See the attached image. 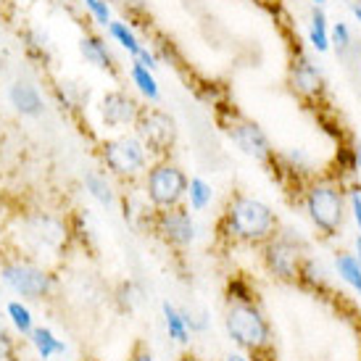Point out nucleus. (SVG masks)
<instances>
[{
	"mask_svg": "<svg viewBox=\"0 0 361 361\" xmlns=\"http://www.w3.org/2000/svg\"><path fill=\"white\" fill-rule=\"evenodd\" d=\"M221 232L245 245H264L280 232V221L274 211L251 195H235L221 216Z\"/></svg>",
	"mask_w": 361,
	"mask_h": 361,
	"instance_id": "f257e3e1",
	"label": "nucleus"
},
{
	"mask_svg": "<svg viewBox=\"0 0 361 361\" xmlns=\"http://www.w3.org/2000/svg\"><path fill=\"white\" fill-rule=\"evenodd\" d=\"M303 206L309 211V219L324 238H335L343 227L345 198H343L341 182L335 180H314L303 190Z\"/></svg>",
	"mask_w": 361,
	"mask_h": 361,
	"instance_id": "f03ea898",
	"label": "nucleus"
},
{
	"mask_svg": "<svg viewBox=\"0 0 361 361\" xmlns=\"http://www.w3.org/2000/svg\"><path fill=\"white\" fill-rule=\"evenodd\" d=\"M224 324H227V332H230L232 341L238 343L240 348H245V351L259 353L269 348V322H267V317L261 314L256 303H232L227 309Z\"/></svg>",
	"mask_w": 361,
	"mask_h": 361,
	"instance_id": "7ed1b4c3",
	"label": "nucleus"
},
{
	"mask_svg": "<svg viewBox=\"0 0 361 361\" xmlns=\"http://www.w3.org/2000/svg\"><path fill=\"white\" fill-rule=\"evenodd\" d=\"M188 182H190L188 174L177 164H171L166 159L156 161L148 169V177H145L148 201H151L153 209H174L188 195Z\"/></svg>",
	"mask_w": 361,
	"mask_h": 361,
	"instance_id": "20e7f679",
	"label": "nucleus"
},
{
	"mask_svg": "<svg viewBox=\"0 0 361 361\" xmlns=\"http://www.w3.org/2000/svg\"><path fill=\"white\" fill-rule=\"evenodd\" d=\"M135 137L153 156H166L177 142V121L171 114L156 106H142L135 121Z\"/></svg>",
	"mask_w": 361,
	"mask_h": 361,
	"instance_id": "39448f33",
	"label": "nucleus"
},
{
	"mask_svg": "<svg viewBox=\"0 0 361 361\" xmlns=\"http://www.w3.org/2000/svg\"><path fill=\"white\" fill-rule=\"evenodd\" d=\"M261 256H264V267L277 280L290 282V285L301 282V269L303 261H306V253H303V245L298 240L277 232L271 240L264 243V253Z\"/></svg>",
	"mask_w": 361,
	"mask_h": 361,
	"instance_id": "423d86ee",
	"label": "nucleus"
},
{
	"mask_svg": "<svg viewBox=\"0 0 361 361\" xmlns=\"http://www.w3.org/2000/svg\"><path fill=\"white\" fill-rule=\"evenodd\" d=\"M101 159L109 166L111 174H116L121 180H130V177H137V174L145 171L148 151H145V145L137 137L121 135V137L103 142Z\"/></svg>",
	"mask_w": 361,
	"mask_h": 361,
	"instance_id": "0eeeda50",
	"label": "nucleus"
},
{
	"mask_svg": "<svg viewBox=\"0 0 361 361\" xmlns=\"http://www.w3.org/2000/svg\"><path fill=\"white\" fill-rule=\"evenodd\" d=\"M221 124H224L227 137H230L245 156H251V159H256V161L274 159V148H271L269 137L264 135V130H261L256 121L245 119L240 114L230 111V119H221Z\"/></svg>",
	"mask_w": 361,
	"mask_h": 361,
	"instance_id": "6e6552de",
	"label": "nucleus"
},
{
	"mask_svg": "<svg viewBox=\"0 0 361 361\" xmlns=\"http://www.w3.org/2000/svg\"><path fill=\"white\" fill-rule=\"evenodd\" d=\"M0 277L11 290L24 295V298H45L56 285L48 271L40 267H32V264H6Z\"/></svg>",
	"mask_w": 361,
	"mask_h": 361,
	"instance_id": "1a4fd4ad",
	"label": "nucleus"
},
{
	"mask_svg": "<svg viewBox=\"0 0 361 361\" xmlns=\"http://www.w3.org/2000/svg\"><path fill=\"white\" fill-rule=\"evenodd\" d=\"M153 230L159 232L169 245H177V248H188L195 240V221H192V216L182 206L156 209Z\"/></svg>",
	"mask_w": 361,
	"mask_h": 361,
	"instance_id": "9d476101",
	"label": "nucleus"
},
{
	"mask_svg": "<svg viewBox=\"0 0 361 361\" xmlns=\"http://www.w3.org/2000/svg\"><path fill=\"white\" fill-rule=\"evenodd\" d=\"M140 103L132 98L127 90H109L101 98V121L106 130H124V127H135V121L140 116Z\"/></svg>",
	"mask_w": 361,
	"mask_h": 361,
	"instance_id": "9b49d317",
	"label": "nucleus"
},
{
	"mask_svg": "<svg viewBox=\"0 0 361 361\" xmlns=\"http://www.w3.org/2000/svg\"><path fill=\"white\" fill-rule=\"evenodd\" d=\"M290 85L303 101H322V95L327 92V82L322 77V71L303 53H298L290 63Z\"/></svg>",
	"mask_w": 361,
	"mask_h": 361,
	"instance_id": "f8f14e48",
	"label": "nucleus"
},
{
	"mask_svg": "<svg viewBox=\"0 0 361 361\" xmlns=\"http://www.w3.org/2000/svg\"><path fill=\"white\" fill-rule=\"evenodd\" d=\"M27 235H30L32 240L42 245V248H53V251H59L66 245V238H69V230H66V224L51 214H35L30 216L27 221Z\"/></svg>",
	"mask_w": 361,
	"mask_h": 361,
	"instance_id": "ddd939ff",
	"label": "nucleus"
},
{
	"mask_svg": "<svg viewBox=\"0 0 361 361\" xmlns=\"http://www.w3.org/2000/svg\"><path fill=\"white\" fill-rule=\"evenodd\" d=\"M8 101L13 106L16 114L21 116H30V119H37L45 114V98L42 92L37 90V85H32L27 80H16L8 85Z\"/></svg>",
	"mask_w": 361,
	"mask_h": 361,
	"instance_id": "4468645a",
	"label": "nucleus"
},
{
	"mask_svg": "<svg viewBox=\"0 0 361 361\" xmlns=\"http://www.w3.org/2000/svg\"><path fill=\"white\" fill-rule=\"evenodd\" d=\"M80 56L90 63L92 69L106 71V74H114V71H116V59H114L109 42L103 40L101 35H82Z\"/></svg>",
	"mask_w": 361,
	"mask_h": 361,
	"instance_id": "2eb2a0df",
	"label": "nucleus"
},
{
	"mask_svg": "<svg viewBox=\"0 0 361 361\" xmlns=\"http://www.w3.org/2000/svg\"><path fill=\"white\" fill-rule=\"evenodd\" d=\"M130 80H132V85L140 90L142 98H148L151 103L161 101L159 82H156V77H153L151 69H145V66H140L137 61H132L130 63Z\"/></svg>",
	"mask_w": 361,
	"mask_h": 361,
	"instance_id": "dca6fc26",
	"label": "nucleus"
},
{
	"mask_svg": "<svg viewBox=\"0 0 361 361\" xmlns=\"http://www.w3.org/2000/svg\"><path fill=\"white\" fill-rule=\"evenodd\" d=\"M106 32H109V37L114 42H119V48H124V51L130 53L132 59L137 56V53L142 51V42L137 40V35H135V30H132L127 21H111L109 27H106Z\"/></svg>",
	"mask_w": 361,
	"mask_h": 361,
	"instance_id": "f3484780",
	"label": "nucleus"
},
{
	"mask_svg": "<svg viewBox=\"0 0 361 361\" xmlns=\"http://www.w3.org/2000/svg\"><path fill=\"white\" fill-rule=\"evenodd\" d=\"M309 42L317 53H327L330 51V30H327V16L319 6H314V13H311V24H309Z\"/></svg>",
	"mask_w": 361,
	"mask_h": 361,
	"instance_id": "a211bd4d",
	"label": "nucleus"
},
{
	"mask_svg": "<svg viewBox=\"0 0 361 361\" xmlns=\"http://www.w3.org/2000/svg\"><path fill=\"white\" fill-rule=\"evenodd\" d=\"M85 190L90 192L101 206H114L111 182L106 180V174H101V171H87V174H85Z\"/></svg>",
	"mask_w": 361,
	"mask_h": 361,
	"instance_id": "6ab92c4d",
	"label": "nucleus"
},
{
	"mask_svg": "<svg viewBox=\"0 0 361 361\" xmlns=\"http://www.w3.org/2000/svg\"><path fill=\"white\" fill-rule=\"evenodd\" d=\"M335 267H338V274H341L343 280L348 282L353 290L361 293V264L356 261V256H351V253H341V256L335 259Z\"/></svg>",
	"mask_w": 361,
	"mask_h": 361,
	"instance_id": "aec40b11",
	"label": "nucleus"
},
{
	"mask_svg": "<svg viewBox=\"0 0 361 361\" xmlns=\"http://www.w3.org/2000/svg\"><path fill=\"white\" fill-rule=\"evenodd\" d=\"M32 341H35V348H37V353H40L42 359H48V356H53V353L66 351V345H63L59 338H53V332L45 330V327L32 330Z\"/></svg>",
	"mask_w": 361,
	"mask_h": 361,
	"instance_id": "412c9836",
	"label": "nucleus"
},
{
	"mask_svg": "<svg viewBox=\"0 0 361 361\" xmlns=\"http://www.w3.org/2000/svg\"><path fill=\"white\" fill-rule=\"evenodd\" d=\"M188 195H190L192 211H203L211 203V185L203 182L201 177H192V180L188 182Z\"/></svg>",
	"mask_w": 361,
	"mask_h": 361,
	"instance_id": "4be33fe9",
	"label": "nucleus"
},
{
	"mask_svg": "<svg viewBox=\"0 0 361 361\" xmlns=\"http://www.w3.org/2000/svg\"><path fill=\"white\" fill-rule=\"evenodd\" d=\"M330 48H335L338 56H348L353 51V40H351V30L343 24V21H335V27L330 32Z\"/></svg>",
	"mask_w": 361,
	"mask_h": 361,
	"instance_id": "5701e85b",
	"label": "nucleus"
},
{
	"mask_svg": "<svg viewBox=\"0 0 361 361\" xmlns=\"http://www.w3.org/2000/svg\"><path fill=\"white\" fill-rule=\"evenodd\" d=\"M164 317H166V327H169V335L177 343H188V324L182 319V314L171 303H164Z\"/></svg>",
	"mask_w": 361,
	"mask_h": 361,
	"instance_id": "b1692460",
	"label": "nucleus"
},
{
	"mask_svg": "<svg viewBox=\"0 0 361 361\" xmlns=\"http://www.w3.org/2000/svg\"><path fill=\"white\" fill-rule=\"evenodd\" d=\"M24 48H27V56L37 61L48 59V37L37 30H30L24 35Z\"/></svg>",
	"mask_w": 361,
	"mask_h": 361,
	"instance_id": "393cba45",
	"label": "nucleus"
},
{
	"mask_svg": "<svg viewBox=\"0 0 361 361\" xmlns=\"http://www.w3.org/2000/svg\"><path fill=\"white\" fill-rule=\"evenodd\" d=\"M87 8V13H90V19L98 24V27H109L111 21H114V16H111V3L109 0H92L90 6H85Z\"/></svg>",
	"mask_w": 361,
	"mask_h": 361,
	"instance_id": "a878e982",
	"label": "nucleus"
},
{
	"mask_svg": "<svg viewBox=\"0 0 361 361\" xmlns=\"http://www.w3.org/2000/svg\"><path fill=\"white\" fill-rule=\"evenodd\" d=\"M8 314L13 324H16V330L21 332H32V317H30V309L27 306H21V303H8Z\"/></svg>",
	"mask_w": 361,
	"mask_h": 361,
	"instance_id": "bb28decb",
	"label": "nucleus"
},
{
	"mask_svg": "<svg viewBox=\"0 0 361 361\" xmlns=\"http://www.w3.org/2000/svg\"><path fill=\"white\" fill-rule=\"evenodd\" d=\"M227 293H230V298H235V303H253L251 288H248L243 280H230V285H227Z\"/></svg>",
	"mask_w": 361,
	"mask_h": 361,
	"instance_id": "cd10ccee",
	"label": "nucleus"
},
{
	"mask_svg": "<svg viewBox=\"0 0 361 361\" xmlns=\"http://www.w3.org/2000/svg\"><path fill=\"white\" fill-rule=\"evenodd\" d=\"M0 361H13V341L3 327H0Z\"/></svg>",
	"mask_w": 361,
	"mask_h": 361,
	"instance_id": "c85d7f7f",
	"label": "nucleus"
},
{
	"mask_svg": "<svg viewBox=\"0 0 361 361\" xmlns=\"http://www.w3.org/2000/svg\"><path fill=\"white\" fill-rule=\"evenodd\" d=\"M132 61H137V63H140V66H145V69H156V66H159V59H156V56H153L151 51H148V48H145V45H142V51L137 53V56H135V59Z\"/></svg>",
	"mask_w": 361,
	"mask_h": 361,
	"instance_id": "c756f323",
	"label": "nucleus"
},
{
	"mask_svg": "<svg viewBox=\"0 0 361 361\" xmlns=\"http://www.w3.org/2000/svg\"><path fill=\"white\" fill-rule=\"evenodd\" d=\"M351 209H353V216H356L359 235H361V190H351Z\"/></svg>",
	"mask_w": 361,
	"mask_h": 361,
	"instance_id": "7c9ffc66",
	"label": "nucleus"
},
{
	"mask_svg": "<svg viewBox=\"0 0 361 361\" xmlns=\"http://www.w3.org/2000/svg\"><path fill=\"white\" fill-rule=\"evenodd\" d=\"M121 8H130V11H140L142 8V0H116Z\"/></svg>",
	"mask_w": 361,
	"mask_h": 361,
	"instance_id": "2f4dec72",
	"label": "nucleus"
},
{
	"mask_svg": "<svg viewBox=\"0 0 361 361\" xmlns=\"http://www.w3.org/2000/svg\"><path fill=\"white\" fill-rule=\"evenodd\" d=\"M130 361H153V359H151V351H142L140 348V351H135V356Z\"/></svg>",
	"mask_w": 361,
	"mask_h": 361,
	"instance_id": "473e14b6",
	"label": "nucleus"
},
{
	"mask_svg": "<svg viewBox=\"0 0 361 361\" xmlns=\"http://www.w3.org/2000/svg\"><path fill=\"white\" fill-rule=\"evenodd\" d=\"M351 11H353V16H356V19H359V24H361V3H359V0H353V3H351Z\"/></svg>",
	"mask_w": 361,
	"mask_h": 361,
	"instance_id": "72a5a7b5",
	"label": "nucleus"
},
{
	"mask_svg": "<svg viewBox=\"0 0 361 361\" xmlns=\"http://www.w3.org/2000/svg\"><path fill=\"white\" fill-rule=\"evenodd\" d=\"M356 253H359V256H356V261L361 264V235L356 238Z\"/></svg>",
	"mask_w": 361,
	"mask_h": 361,
	"instance_id": "f704fd0d",
	"label": "nucleus"
},
{
	"mask_svg": "<svg viewBox=\"0 0 361 361\" xmlns=\"http://www.w3.org/2000/svg\"><path fill=\"white\" fill-rule=\"evenodd\" d=\"M311 3H314V6H319V8H322V6L327 3V0H311Z\"/></svg>",
	"mask_w": 361,
	"mask_h": 361,
	"instance_id": "c9c22d12",
	"label": "nucleus"
},
{
	"mask_svg": "<svg viewBox=\"0 0 361 361\" xmlns=\"http://www.w3.org/2000/svg\"><path fill=\"white\" fill-rule=\"evenodd\" d=\"M180 361H198V359H195V356H182Z\"/></svg>",
	"mask_w": 361,
	"mask_h": 361,
	"instance_id": "e433bc0d",
	"label": "nucleus"
},
{
	"mask_svg": "<svg viewBox=\"0 0 361 361\" xmlns=\"http://www.w3.org/2000/svg\"><path fill=\"white\" fill-rule=\"evenodd\" d=\"M227 361H243V359H240V356H230Z\"/></svg>",
	"mask_w": 361,
	"mask_h": 361,
	"instance_id": "4c0bfd02",
	"label": "nucleus"
},
{
	"mask_svg": "<svg viewBox=\"0 0 361 361\" xmlns=\"http://www.w3.org/2000/svg\"><path fill=\"white\" fill-rule=\"evenodd\" d=\"M82 3H85V6H90V3H92V0H82Z\"/></svg>",
	"mask_w": 361,
	"mask_h": 361,
	"instance_id": "58836bf2",
	"label": "nucleus"
}]
</instances>
